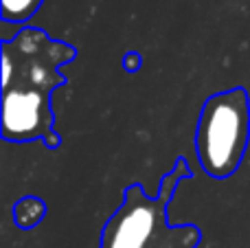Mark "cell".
<instances>
[{
  "instance_id": "1",
  "label": "cell",
  "mask_w": 250,
  "mask_h": 248,
  "mask_svg": "<svg viewBox=\"0 0 250 248\" xmlns=\"http://www.w3.org/2000/svg\"><path fill=\"white\" fill-rule=\"evenodd\" d=\"M2 55V139L29 143L44 139L48 147L60 145L53 132L55 114L51 92L64 86L60 66L77 57L75 46L53 40L46 31L24 26L0 44Z\"/></svg>"
},
{
  "instance_id": "2",
  "label": "cell",
  "mask_w": 250,
  "mask_h": 248,
  "mask_svg": "<svg viewBox=\"0 0 250 248\" xmlns=\"http://www.w3.org/2000/svg\"><path fill=\"white\" fill-rule=\"evenodd\" d=\"M185 178H191V169L180 156L163 178L156 198L147 196L143 185H129L123 205L104 224L99 248H198L202 231L195 224L171 227L167 222V207Z\"/></svg>"
},
{
  "instance_id": "3",
  "label": "cell",
  "mask_w": 250,
  "mask_h": 248,
  "mask_svg": "<svg viewBox=\"0 0 250 248\" xmlns=\"http://www.w3.org/2000/svg\"><path fill=\"white\" fill-rule=\"evenodd\" d=\"M250 139V97L244 88L208 97L195 130V152L204 174L226 180L239 169Z\"/></svg>"
},
{
  "instance_id": "4",
  "label": "cell",
  "mask_w": 250,
  "mask_h": 248,
  "mask_svg": "<svg viewBox=\"0 0 250 248\" xmlns=\"http://www.w3.org/2000/svg\"><path fill=\"white\" fill-rule=\"evenodd\" d=\"M42 2L44 0H0V16L4 22L22 24L42 7Z\"/></svg>"
},
{
  "instance_id": "5",
  "label": "cell",
  "mask_w": 250,
  "mask_h": 248,
  "mask_svg": "<svg viewBox=\"0 0 250 248\" xmlns=\"http://www.w3.org/2000/svg\"><path fill=\"white\" fill-rule=\"evenodd\" d=\"M42 215H44L42 202L35 200V198H24V200H20L16 205V209H13V222L20 228L29 231L33 224H38L40 220H42Z\"/></svg>"
}]
</instances>
